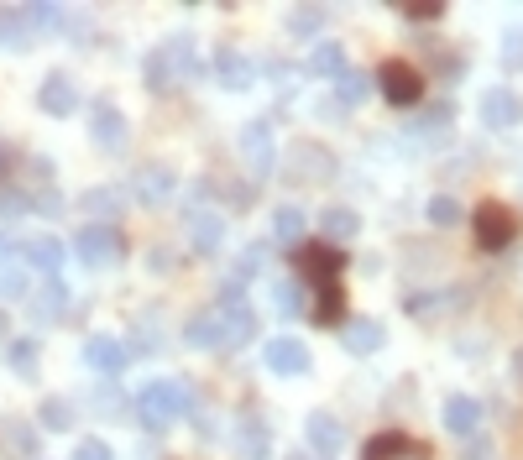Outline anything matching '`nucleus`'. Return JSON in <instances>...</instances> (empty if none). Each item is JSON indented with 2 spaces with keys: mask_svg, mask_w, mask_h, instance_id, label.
Segmentation results:
<instances>
[{
  "mask_svg": "<svg viewBox=\"0 0 523 460\" xmlns=\"http://www.w3.org/2000/svg\"><path fill=\"white\" fill-rule=\"evenodd\" d=\"M199 74V53H194V37H168L163 48H152L142 63V79L152 95H168V89L189 84Z\"/></svg>",
  "mask_w": 523,
  "mask_h": 460,
  "instance_id": "nucleus-1",
  "label": "nucleus"
},
{
  "mask_svg": "<svg viewBox=\"0 0 523 460\" xmlns=\"http://www.w3.org/2000/svg\"><path fill=\"white\" fill-rule=\"evenodd\" d=\"M189 403H194V387L178 382V377H163V382L142 387V398H136V419H142L152 434H163V429H173L178 419H184Z\"/></svg>",
  "mask_w": 523,
  "mask_h": 460,
  "instance_id": "nucleus-2",
  "label": "nucleus"
},
{
  "mask_svg": "<svg viewBox=\"0 0 523 460\" xmlns=\"http://www.w3.org/2000/svg\"><path fill=\"white\" fill-rule=\"evenodd\" d=\"M241 157H246V168H252V178H267L272 168H278V136H272L267 115L241 126Z\"/></svg>",
  "mask_w": 523,
  "mask_h": 460,
  "instance_id": "nucleus-3",
  "label": "nucleus"
},
{
  "mask_svg": "<svg viewBox=\"0 0 523 460\" xmlns=\"http://www.w3.org/2000/svg\"><path fill=\"white\" fill-rule=\"evenodd\" d=\"M74 251H79V262L84 267H116L121 262V251H126V241H121V230L116 225H84L79 230V241H74Z\"/></svg>",
  "mask_w": 523,
  "mask_h": 460,
  "instance_id": "nucleus-4",
  "label": "nucleus"
},
{
  "mask_svg": "<svg viewBox=\"0 0 523 460\" xmlns=\"http://www.w3.org/2000/svg\"><path fill=\"white\" fill-rule=\"evenodd\" d=\"M262 361H267L272 377H304L309 372V345L293 340V335H278V340H267Z\"/></svg>",
  "mask_w": 523,
  "mask_h": 460,
  "instance_id": "nucleus-5",
  "label": "nucleus"
},
{
  "mask_svg": "<svg viewBox=\"0 0 523 460\" xmlns=\"http://www.w3.org/2000/svg\"><path fill=\"white\" fill-rule=\"evenodd\" d=\"M288 173L299 178V183H325V178H335V157L320 147V142H293L288 147Z\"/></svg>",
  "mask_w": 523,
  "mask_h": 460,
  "instance_id": "nucleus-6",
  "label": "nucleus"
},
{
  "mask_svg": "<svg viewBox=\"0 0 523 460\" xmlns=\"http://www.w3.org/2000/svg\"><path fill=\"white\" fill-rule=\"evenodd\" d=\"M377 89H382V95H388L393 105H419V95H424V79H419L408 63H382Z\"/></svg>",
  "mask_w": 523,
  "mask_h": 460,
  "instance_id": "nucleus-7",
  "label": "nucleus"
},
{
  "mask_svg": "<svg viewBox=\"0 0 523 460\" xmlns=\"http://www.w3.org/2000/svg\"><path fill=\"white\" fill-rule=\"evenodd\" d=\"M513 236H518V220L503 210V204H482V210H476V241L487 251H503Z\"/></svg>",
  "mask_w": 523,
  "mask_h": 460,
  "instance_id": "nucleus-8",
  "label": "nucleus"
},
{
  "mask_svg": "<svg viewBox=\"0 0 523 460\" xmlns=\"http://www.w3.org/2000/svg\"><path fill=\"white\" fill-rule=\"evenodd\" d=\"M126 345L121 340H110V335H89L84 340V366L89 372H100V377H121L126 372Z\"/></svg>",
  "mask_w": 523,
  "mask_h": 460,
  "instance_id": "nucleus-9",
  "label": "nucleus"
},
{
  "mask_svg": "<svg viewBox=\"0 0 523 460\" xmlns=\"http://www.w3.org/2000/svg\"><path fill=\"white\" fill-rule=\"evenodd\" d=\"M225 241V220L210 210V204H194L189 210V246L199 251V257H215Z\"/></svg>",
  "mask_w": 523,
  "mask_h": 460,
  "instance_id": "nucleus-10",
  "label": "nucleus"
},
{
  "mask_svg": "<svg viewBox=\"0 0 523 460\" xmlns=\"http://www.w3.org/2000/svg\"><path fill=\"white\" fill-rule=\"evenodd\" d=\"M215 79H220V89H236V95H241V89L257 84V63L246 58L241 48H220L215 53Z\"/></svg>",
  "mask_w": 523,
  "mask_h": 460,
  "instance_id": "nucleus-11",
  "label": "nucleus"
},
{
  "mask_svg": "<svg viewBox=\"0 0 523 460\" xmlns=\"http://www.w3.org/2000/svg\"><path fill=\"white\" fill-rule=\"evenodd\" d=\"M173 189H178V178H173V168H163V163L136 168V178H131V194L142 199V204H168Z\"/></svg>",
  "mask_w": 523,
  "mask_h": 460,
  "instance_id": "nucleus-12",
  "label": "nucleus"
},
{
  "mask_svg": "<svg viewBox=\"0 0 523 460\" xmlns=\"http://www.w3.org/2000/svg\"><path fill=\"white\" fill-rule=\"evenodd\" d=\"M482 121H487L492 131H513V126L523 121V100L513 95V89H503V84L487 89V95H482Z\"/></svg>",
  "mask_w": 523,
  "mask_h": 460,
  "instance_id": "nucleus-13",
  "label": "nucleus"
},
{
  "mask_svg": "<svg viewBox=\"0 0 523 460\" xmlns=\"http://www.w3.org/2000/svg\"><path fill=\"white\" fill-rule=\"evenodd\" d=\"M89 136H95V147L121 152V147H126V115L110 105V100H100V105H95V121H89Z\"/></svg>",
  "mask_w": 523,
  "mask_h": 460,
  "instance_id": "nucleus-14",
  "label": "nucleus"
},
{
  "mask_svg": "<svg viewBox=\"0 0 523 460\" xmlns=\"http://www.w3.org/2000/svg\"><path fill=\"white\" fill-rule=\"evenodd\" d=\"M37 105L48 115H74L79 110V84L68 74H48V79H42V89H37Z\"/></svg>",
  "mask_w": 523,
  "mask_h": 460,
  "instance_id": "nucleus-15",
  "label": "nucleus"
},
{
  "mask_svg": "<svg viewBox=\"0 0 523 460\" xmlns=\"http://www.w3.org/2000/svg\"><path fill=\"white\" fill-rule=\"evenodd\" d=\"M440 419H445V429H450V434H461V440H466V434H476V429H482V403H476V398H466V393H450Z\"/></svg>",
  "mask_w": 523,
  "mask_h": 460,
  "instance_id": "nucleus-16",
  "label": "nucleus"
},
{
  "mask_svg": "<svg viewBox=\"0 0 523 460\" xmlns=\"http://www.w3.org/2000/svg\"><path fill=\"white\" fill-rule=\"evenodd\" d=\"M304 440L314 445V455H335L340 445H346V424H340V419H330V413H309Z\"/></svg>",
  "mask_w": 523,
  "mask_h": 460,
  "instance_id": "nucleus-17",
  "label": "nucleus"
},
{
  "mask_svg": "<svg viewBox=\"0 0 523 460\" xmlns=\"http://www.w3.org/2000/svg\"><path fill=\"white\" fill-rule=\"evenodd\" d=\"M382 340H388V330H382L377 319H351V325L340 330V345H346L351 356H372V351H382Z\"/></svg>",
  "mask_w": 523,
  "mask_h": 460,
  "instance_id": "nucleus-18",
  "label": "nucleus"
},
{
  "mask_svg": "<svg viewBox=\"0 0 523 460\" xmlns=\"http://www.w3.org/2000/svg\"><path fill=\"white\" fill-rule=\"evenodd\" d=\"M184 340L194 345V351H220V345H225L220 314H215V309H199V314H189V325H184Z\"/></svg>",
  "mask_w": 523,
  "mask_h": 460,
  "instance_id": "nucleus-19",
  "label": "nucleus"
},
{
  "mask_svg": "<svg viewBox=\"0 0 523 460\" xmlns=\"http://www.w3.org/2000/svg\"><path fill=\"white\" fill-rule=\"evenodd\" d=\"M63 257H68V246L53 241V236H32V241H21V262H32L37 272H63Z\"/></svg>",
  "mask_w": 523,
  "mask_h": 460,
  "instance_id": "nucleus-20",
  "label": "nucleus"
},
{
  "mask_svg": "<svg viewBox=\"0 0 523 460\" xmlns=\"http://www.w3.org/2000/svg\"><path fill=\"white\" fill-rule=\"evenodd\" d=\"M32 42V21L21 6H0V48L6 53H21Z\"/></svg>",
  "mask_w": 523,
  "mask_h": 460,
  "instance_id": "nucleus-21",
  "label": "nucleus"
},
{
  "mask_svg": "<svg viewBox=\"0 0 523 460\" xmlns=\"http://www.w3.org/2000/svg\"><path fill=\"white\" fill-rule=\"evenodd\" d=\"M367 460H429L424 445H414L408 434H377L367 445Z\"/></svg>",
  "mask_w": 523,
  "mask_h": 460,
  "instance_id": "nucleus-22",
  "label": "nucleus"
},
{
  "mask_svg": "<svg viewBox=\"0 0 523 460\" xmlns=\"http://www.w3.org/2000/svg\"><path fill=\"white\" fill-rule=\"evenodd\" d=\"M299 267L314 272L320 288H335V272H340V251L335 246H314V251H299Z\"/></svg>",
  "mask_w": 523,
  "mask_h": 460,
  "instance_id": "nucleus-23",
  "label": "nucleus"
},
{
  "mask_svg": "<svg viewBox=\"0 0 523 460\" xmlns=\"http://www.w3.org/2000/svg\"><path fill=\"white\" fill-rule=\"evenodd\" d=\"M236 445H241V455H246V460H267L272 434H267V424H262V419H252V413H246L241 429H236Z\"/></svg>",
  "mask_w": 523,
  "mask_h": 460,
  "instance_id": "nucleus-24",
  "label": "nucleus"
},
{
  "mask_svg": "<svg viewBox=\"0 0 523 460\" xmlns=\"http://www.w3.org/2000/svg\"><path fill=\"white\" fill-rule=\"evenodd\" d=\"M320 230H325V241H356V230H361V220H356V210H346V204H330V210L320 215Z\"/></svg>",
  "mask_w": 523,
  "mask_h": 460,
  "instance_id": "nucleus-25",
  "label": "nucleus"
},
{
  "mask_svg": "<svg viewBox=\"0 0 523 460\" xmlns=\"http://www.w3.org/2000/svg\"><path fill=\"white\" fill-rule=\"evenodd\" d=\"M309 74L314 79H340L346 74V53H340L335 42H320V48L309 53Z\"/></svg>",
  "mask_w": 523,
  "mask_h": 460,
  "instance_id": "nucleus-26",
  "label": "nucleus"
},
{
  "mask_svg": "<svg viewBox=\"0 0 523 460\" xmlns=\"http://www.w3.org/2000/svg\"><path fill=\"white\" fill-rule=\"evenodd\" d=\"M272 236H278L283 246H299L304 241V210H299V204H283V210L272 215Z\"/></svg>",
  "mask_w": 523,
  "mask_h": 460,
  "instance_id": "nucleus-27",
  "label": "nucleus"
},
{
  "mask_svg": "<svg viewBox=\"0 0 523 460\" xmlns=\"http://www.w3.org/2000/svg\"><path fill=\"white\" fill-rule=\"evenodd\" d=\"M408 131H414L419 142H440V136L450 131V105H429V110H424V115H419V121L408 126Z\"/></svg>",
  "mask_w": 523,
  "mask_h": 460,
  "instance_id": "nucleus-28",
  "label": "nucleus"
},
{
  "mask_svg": "<svg viewBox=\"0 0 523 460\" xmlns=\"http://www.w3.org/2000/svg\"><path fill=\"white\" fill-rule=\"evenodd\" d=\"M272 309H278L283 319L304 314V283H293V278H278V283H272Z\"/></svg>",
  "mask_w": 523,
  "mask_h": 460,
  "instance_id": "nucleus-29",
  "label": "nucleus"
},
{
  "mask_svg": "<svg viewBox=\"0 0 523 460\" xmlns=\"http://www.w3.org/2000/svg\"><path fill=\"white\" fill-rule=\"evenodd\" d=\"M84 210L95 215V225L116 220V215H121V189H89V194H84Z\"/></svg>",
  "mask_w": 523,
  "mask_h": 460,
  "instance_id": "nucleus-30",
  "label": "nucleus"
},
{
  "mask_svg": "<svg viewBox=\"0 0 523 460\" xmlns=\"http://www.w3.org/2000/svg\"><path fill=\"white\" fill-rule=\"evenodd\" d=\"M335 95H340V105H361L372 95V74H351V68H346V74L335 79Z\"/></svg>",
  "mask_w": 523,
  "mask_h": 460,
  "instance_id": "nucleus-31",
  "label": "nucleus"
},
{
  "mask_svg": "<svg viewBox=\"0 0 523 460\" xmlns=\"http://www.w3.org/2000/svg\"><path fill=\"white\" fill-rule=\"evenodd\" d=\"M320 27H325V6H293L288 11V32L293 37H314Z\"/></svg>",
  "mask_w": 523,
  "mask_h": 460,
  "instance_id": "nucleus-32",
  "label": "nucleus"
},
{
  "mask_svg": "<svg viewBox=\"0 0 523 460\" xmlns=\"http://www.w3.org/2000/svg\"><path fill=\"white\" fill-rule=\"evenodd\" d=\"M32 304H37V314H42V319L63 314V309H68V283H58V278H53L42 293H32Z\"/></svg>",
  "mask_w": 523,
  "mask_h": 460,
  "instance_id": "nucleus-33",
  "label": "nucleus"
},
{
  "mask_svg": "<svg viewBox=\"0 0 523 460\" xmlns=\"http://www.w3.org/2000/svg\"><path fill=\"white\" fill-rule=\"evenodd\" d=\"M262 262H267V246L257 241V246H246L241 257H236V272H231V283H246V278H257L262 272Z\"/></svg>",
  "mask_w": 523,
  "mask_h": 460,
  "instance_id": "nucleus-34",
  "label": "nucleus"
},
{
  "mask_svg": "<svg viewBox=\"0 0 523 460\" xmlns=\"http://www.w3.org/2000/svg\"><path fill=\"white\" fill-rule=\"evenodd\" d=\"M6 361L16 366L21 377H37V340H11V351H6Z\"/></svg>",
  "mask_w": 523,
  "mask_h": 460,
  "instance_id": "nucleus-35",
  "label": "nucleus"
},
{
  "mask_svg": "<svg viewBox=\"0 0 523 460\" xmlns=\"http://www.w3.org/2000/svg\"><path fill=\"white\" fill-rule=\"evenodd\" d=\"M42 429H74V403L48 398V403H42Z\"/></svg>",
  "mask_w": 523,
  "mask_h": 460,
  "instance_id": "nucleus-36",
  "label": "nucleus"
},
{
  "mask_svg": "<svg viewBox=\"0 0 523 460\" xmlns=\"http://www.w3.org/2000/svg\"><path fill=\"white\" fill-rule=\"evenodd\" d=\"M0 293H6V298H32L27 267H6V272H0Z\"/></svg>",
  "mask_w": 523,
  "mask_h": 460,
  "instance_id": "nucleus-37",
  "label": "nucleus"
},
{
  "mask_svg": "<svg viewBox=\"0 0 523 460\" xmlns=\"http://www.w3.org/2000/svg\"><path fill=\"white\" fill-rule=\"evenodd\" d=\"M429 220H435V225H456L461 220V204L450 194H435V199H429Z\"/></svg>",
  "mask_w": 523,
  "mask_h": 460,
  "instance_id": "nucleus-38",
  "label": "nucleus"
},
{
  "mask_svg": "<svg viewBox=\"0 0 523 460\" xmlns=\"http://www.w3.org/2000/svg\"><path fill=\"white\" fill-rule=\"evenodd\" d=\"M27 21L32 27H63V6H48V0H42V6H27Z\"/></svg>",
  "mask_w": 523,
  "mask_h": 460,
  "instance_id": "nucleus-39",
  "label": "nucleus"
},
{
  "mask_svg": "<svg viewBox=\"0 0 523 460\" xmlns=\"http://www.w3.org/2000/svg\"><path fill=\"white\" fill-rule=\"evenodd\" d=\"M6 440H11L21 455H32V450H37V434H32L27 424H6Z\"/></svg>",
  "mask_w": 523,
  "mask_h": 460,
  "instance_id": "nucleus-40",
  "label": "nucleus"
},
{
  "mask_svg": "<svg viewBox=\"0 0 523 460\" xmlns=\"http://www.w3.org/2000/svg\"><path fill=\"white\" fill-rule=\"evenodd\" d=\"M503 63H508V68L523 63V27H513V32L503 37Z\"/></svg>",
  "mask_w": 523,
  "mask_h": 460,
  "instance_id": "nucleus-41",
  "label": "nucleus"
},
{
  "mask_svg": "<svg viewBox=\"0 0 523 460\" xmlns=\"http://www.w3.org/2000/svg\"><path fill=\"white\" fill-rule=\"evenodd\" d=\"M74 460H110V445H100V440H84V445L74 450Z\"/></svg>",
  "mask_w": 523,
  "mask_h": 460,
  "instance_id": "nucleus-42",
  "label": "nucleus"
},
{
  "mask_svg": "<svg viewBox=\"0 0 523 460\" xmlns=\"http://www.w3.org/2000/svg\"><path fill=\"white\" fill-rule=\"evenodd\" d=\"M11 163H16V157H11V147H6V142H0V178H6V173H11Z\"/></svg>",
  "mask_w": 523,
  "mask_h": 460,
  "instance_id": "nucleus-43",
  "label": "nucleus"
},
{
  "mask_svg": "<svg viewBox=\"0 0 523 460\" xmlns=\"http://www.w3.org/2000/svg\"><path fill=\"white\" fill-rule=\"evenodd\" d=\"M0 330H6V314H0Z\"/></svg>",
  "mask_w": 523,
  "mask_h": 460,
  "instance_id": "nucleus-44",
  "label": "nucleus"
}]
</instances>
